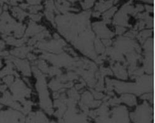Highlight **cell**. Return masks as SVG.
Returning <instances> with one entry per match:
<instances>
[{
  "label": "cell",
  "mask_w": 155,
  "mask_h": 123,
  "mask_svg": "<svg viewBox=\"0 0 155 123\" xmlns=\"http://www.w3.org/2000/svg\"><path fill=\"white\" fill-rule=\"evenodd\" d=\"M14 76L12 74L6 75L5 77H3V81L6 86L8 85H12L14 82Z\"/></svg>",
  "instance_id": "cell-1"
},
{
  "label": "cell",
  "mask_w": 155,
  "mask_h": 123,
  "mask_svg": "<svg viewBox=\"0 0 155 123\" xmlns=\"http://www.w3.org/2000/svg\"><path fill=\"white\" fill-rule=\"evenodd\" d=\"M1 84H2V81L0 80V85H1Z\"/></svg>",
  "instance_id": "cell-2"
}]
</instances>
